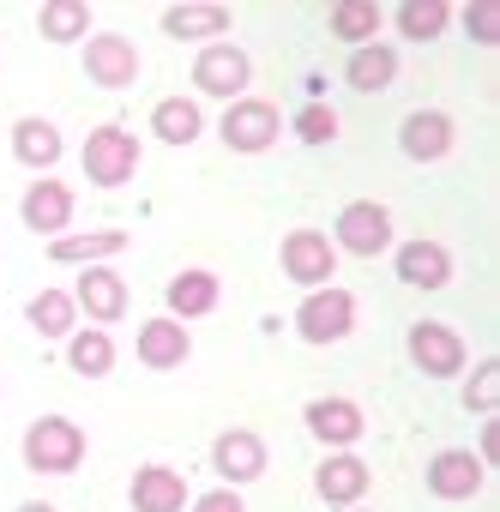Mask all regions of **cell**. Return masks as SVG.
I'll use <instances>...</instances> for the list:
<instances>
[{
    "label": "cell",
    "mask_w": 500,
    "mask_h": 512,
    "mask_svg": "<svg viewBox=\"0 0 500 512\" xmlns=\"http://www.w3.org/2000/svg\"><path fill=\"white\" fill-rule=\"evenodd\" d=\"M25 464L37 476H73L85 464V428L67 416H37L25 428Z\"/></svg>",
    "instance_id": "6da1fadb"
},
{
    "label": "cell",
    "mask_w": 500,
    "mask_h": 512,
    "mask_svg": "<svg viewBox=\"0 0 500 512\" xmlns=\"http://www.w3.org/2000/svg\"><path fill=\"white\" fill-rule=\"evenodd\" d=\"M217 133H223V145H229V151L260 157V151H272V145H278L284 115H278V103H266V97H235V103L223 109Z\"/></svg>",
    "instance_id": "7a4b0ae2"
},
{
    "label": "cell",
    "mask_w": 500,
    "mask_h": 512,
    "mask_svg": "<svg viewBox=\"0 0 500 512\" xmlns=\"http://www.w3.org/2000/svg\"><path fill=\"white\" fill-rule=\"evenodd\" d=\"M85 175L97 181V187H127L133 175H139V139L127 133V127H91V139H85Z\"/></svg>",
    "instance_id": "3957f363"
},
{
    "label": "cell",
    "mask_w": 500,
    "mask_h": 512,
    "mask_svg": "<svg viewBox=\"0 0 500 512\" xmlns=\"http://www.w3.org/2000/svg\"><path fill=\"white\" fill-rule=\"evenodd\" d=\"M356 332V296L326 284V290H308V302L296 308V338L302 344H338Z\"/></svg>",
    "instance_id": "277c9868"
},
{
    "label": "cell",
    "mask_w": 500,
    "mask_h": 512,
    "mask_svg": "<svg viewBox=\"0 0 500 512\" xmlns=\"http://www.w3.org/2000/svg\"><path fill=\"white\" fill-rule=\"evenodd\" d=\"M278 266H284L290 284H302V290H326L332 272H338V247H332V235H320V229H290L284 247H278Z\"/></svg>",
    "instance_id": "5b68a950"
},
{
    "label": "cell",
    "mask_w": 500,
    "mask_h": 512,
    "mask_svg": "<svg viewBox=\"0 0 500 512\" xmlns=\"http://www.w3.org/2000/svg\"><path fill=\"white\" fill-rule=\"evenodd\" d=\"M332 247L356 253V260H374V253L392 247V211L380 199H350L338 211V229H332Z\"/></svg>",
    "instance_id": "8992f818"
},
{
    "label": "cell",
    "mask_w": 500,
    "mask_h": 512,
    "mask_svg": "<svg viewBox=\"0 0 500 512\" xmlns=\"http://www.w3.org/2000/svg\"><path fill=\"white\" fill-rule=\"evenodd\" d=\"M404 344H410V362H416L428 380H458V374L470 368V356H464V338H458L446 320H416Z\"/></svg>",
    "instance_id": "52a82bcc"
},
{
    "label": "cell",
    "mask_w": 500,
    "mask_h": 512,
    "mask_svg": "<svg viewBox=\"0 0 500 512\" xmlns=\"http://www.w3.org/2000/svg\"><path fill=\"white\" fill-rule=\"evenodd\" d=\"M247 79H254V61H247V49H235V43H205L199 61H193V85H199L205 97L235 103V97L247 91Z\"/></svg>",
    "instance_id": "ba28073f"
},
{
    "label": "cell",
    "mask_w": 500,
    "mask_h": 512,
    "mask_svg": "<svg viewBox=\"0 0 500 512\" xmlns=\"http://www.w3.org/2000/svg\"><path fill=\"white\" fill-rule=\"evenodd\" d=\"M452 145H458V121L446 109H416L398 127V151L410 163H440V157H452Z\"/></svg>",
    "instance_id": "9c48e42d"
},
{
    "label": "cell",
    "mask_w": 500,
    "mask_h": 512,
    "mask_svg": "<svg viewBox=\"0 0 500 512\" xmlns=\"http://www.w3.org/2000/svg\"><path fill=\"white\" fill-rule=\"evenodd\" d=\"M85 73L103 91H127L139 79V49L121 31H97V37H85Z\"/></svg>",
    "instance_id": "30bf717a"
},
{
    "label": "cell",
    "mask_w": 500,
    "mask_h": 512,
    "mask_svg": "<svg viewBox=\"0 0 500 512\" xmlns=\"http://www.w3.org/2000/svg\"><path fill=\"white\" fill-rule=\"evenodd\" d=\"M266 464H272L266 440L247 434V428H229V434H217V446H211V470H217L229 488H235V482H260Z\"/></svg>",
    "instance_id": "8fae6325"
},
{
    "label": "cell",
    "mask_w": 500,
    "mask_h": 512,
    "mask_svg": "<svg viewBox=\"0 0 500 512\" xmlns=\"http://www.w3.org/2000/svg\"><path fill=\"white\" fill-rule=\"evenodd\" d=\"M73 302H79V314H85V320H97V326L109 332V326L127 314V284H121V272H109V266H85V272H79Z\"/></svg>",
    "instance_id": "7c38bea8"
},
{
    "label": "cell",
    "mask_w": 500,
    "mask_h": 512,
    "mask_svg": "<svg viewBox=\"0 0 500 512\" xmlns=\"http://www.w3.org/2000/svg\"><path fill=\"white\" fill-rule=\"evenodd\" d=\"M308 434L326 440L332 452H344V446H356L368 434V416H362L356 398H314L308 404Z\"/></svg>",
    "instance_id": "4fadbf2b"
},
{
    "label": "cell",
    "mask_w": 500,
    "mask_h": 512,
    "mask_svg": "<svg viewBox=\"0 0 500 512\" xmlns=\"http://www.w3.org/2000/svg\"><path fill=\"white\" fill-rule=\"evenodd\" d=\"M482 476H488V464H482L476 452L446 446V452H434V464H428V494H434V500H470V494L482 488Z\"/></svg>",
    "instance_id": "5bb4252c"
},
{
    "label": "cell",
    "mask_w": 500,
    "mask_h": 512,
    "mask_svg": "<svg viewBox=\"0 0 500 512\" xmlns=\"http://www.w3.org/2000/svg\"><path fill=\"white\" fill-rule=\"evenodd\" d=\"M368 482H374V476H368V464H362L356 452H332V458L314 464V494H320L326 506H338V512L356 506V500L368 494Z\"/></svg>",
    "instance_id": "9a60e30c"
},
{
    "label": "cell",
    "mask_w": 500,
    "mask_h": 512,
    "mask_svg": "<svg viewBox=\"0 0 500 512\" xmlns=\"http://www.w3.org/2000/svg\"><path fill=\"white\" fill-rule=\"evenodd\" d=\"M133 512H187V476L169 464H139L127 482Z\"/></svg>",
    "instance_id": "2e32d148"
},
{
    "label": "cell",
    "mask_w": 500,
    "mask_h": 512,
    "mask_svg": "<svg viewBox=\"0 0 500 512\" xmlns=\"http://www.w3.org/2000/svg\"><path fill=\"white\" fill-rule=\"evenodd\" d=\"M25 223L37 229V235H67V223H73V187L67 181H55V175H37L31 181V193H25Z\"/></svg>",
    "instance_id": "e0dca14e"
},
{
    "label": "cell",
    "mask_w": 500,
    "mask_h": 512,
    "mask_svg": "<svg viewBox=\"0 0 500 512\" xmlns=\"http://www.w3.org/2000/svg\"><path fill=\"white\" fill-rule=\"evenodd\" d=\"M398 278L410 284V290H446L452 284V253L440 247V241H404L398 247Z\"/></svg>",
    "instance_id": "ac0fdd59"
},
{
    "label": "cell",
    "mask_w": 500,
    "mask_h": 512,
    "mask_svg": "<svg viewBox=\"0 0 500 512\" xmlns=\"http://www.w3.org/2000/svg\"><path fill=\"white\" fill-rule=\"evenodd\" d=\"M217 272H205V266H187V272H175L169 278V320H205L211 308H217Z\"/></svg>",
    "instance_id": "d6986e66"
},
{
    "label": "cell",
    "mask_w": 500,
    "mask_h": 512,
    "mask_svg": "<svg viewBox=\"0 0 500 512\" xmlns=\"http://www.w3.org/2000/svg\"><path fill=\"white\" fill-rule=\"evenodd\" d=\"M187 350H193V338H187L181 320H145V326H139V362H145V368L169 374V368L187 362Z\"/></svg>",
    "instance_id": "ffe728a7"
},
{
    "label": "cell",
    "mask_w": 500,
    "mask_h": 512,
    "mask_svg": "<svg viewBox=\"0 0 500 512\" xmlns=\"http://www.w3.org/2000/svg\"><path fill=\"white\" fill-rule=\"evenodd\" d=\"M127 253V229H97V235H55L49 241V260L55 266H103Z\"/></svg>",
    "instance_id": "44dd1931"
},
{
    "label": "cell",
    "mask_w": 500,
    "mask_h": 512,
    "mask_svg": "<svg viewBox=\"0 0 500 512\" xmlns=\"http://www.w3.org/2000/svg\"><path fill=\"white\" fill-rule=\"evenodd\" d=\"M163 31L175 43H217L229 31V7H211V0H187V7L163 13Z\"/></svg>",
    "instance_id": "7402d4cb"
},
{
    "label": "cell",
    "mask_w": 500,
    "mask_h": 512,
    "mask_svg": "<svg viewBox=\"0 0 500 512\" xmlns=\"http://www.w3.org/2000/svg\"><path fill=\"white\" fill-rule=\"evenodd\" d=\"M13 157H19L25 169H55V163H61V127L43 121V115H25V121L13 127Z\"/></svg>",
    "instance_id": "603a6c76"
},
{
    "label": "cell",
    "mask_w": 500,
    "mask_h": 512,
    "mask_svg": "<svg viewBox=\"0 0 500 512\" xmlns=\"http://www.w3.org/2000/svg\"><path fill=\"white\" fill-rule=\"evenodd\" d=\"M25 320H31L37 338H73V332H79V326H73V320H79V302H73L67 290H37L31 308H25Z\"/></svg>",
    "instance_id": "cb8c5ba5"
},
{
    "label": "cell",
    "mask_w": 500,
    "mask_h": 512,
    "mask_svg": "<svg viewBox=\"0 0 500 512\" xmlns=\"http://www.w3.org/2000/svg\"><path fill=\"white\" fill-rule=\"evenodd\" d=\"M199 127H205V115H199L193 97H163V103L151 109V133H157L163 145H193Z\"/></svg>",
    "instance_id": "d4e9b609"
},
{
    "label": "cell",
    "mask_w": 500,
    "mask_h": 512,
    "mask_svg": "<svg viewBox=\"0 0 500 512\" xmlns=\"http://www.w3.org/2000/svg\"><path fill=\"white\" fill-rule=\"evenodd\" d=\"M344 79H350L356 91H386V85L398 79V49H392V43H368V49H356L350 67H344Z\"/></svg>",
    "instance_id": "484cf974"
},
{
    "label": "cell",
    "mask_w": 500,
    "mask_h": 512,
    "mask_svg": "<svg viewBox=\"0 0 500 512\" xmlns=\"http://www.w3.org/2000/svg\"><path fill=\"white\" fill-rule=\"evenodd\" d=\"M67 362H73V374L103 380V374L115 368V338H109L103 326H85V332H73V338H67Z\"/></svg>",
    "instance_id": "4316f807"
},
{
    "label": "cell",
    "mask_w": 500,
    "mask_h": 512,
    "mask_svg": "<svg viewBox=\"0 0 500 512\" xmlns=\"http://www.w3.org/2000/svg\"><path fill=\"white\" fill-rule=\"evenodd\" d=\"M374 31H380V7H374V0H338V7H332V37L338 43L368 49Z\"/></svg>",
    "instance_id": "83f0119b"
},
{
    "label": "cell",
    "mask_w": 500,
    "mask_h": 512,
    "mask_svg": "<svg viewBox=\"0 0 500 512\" xmlns=\"http://www.w3.org/2000/svg\"><path fill=\"white\" fill-rule=\"evenodd\" d=\"M446 25H452V7H446V0H404V7H398L404 43H434Z\"/></svg>",
    "instance_id": "f1b7e54d"
},
{
    "label": "cell",
    "mask_w": 500,
    "mask_h": 512,
    "mask_svg": "<svg viewBox=\"0 0 500 512\" xmlns=\"http://www.w3.org/2000/svg\"><path fill=\"white\" fill-rule=\"evenodd\" d=\"M37 31L49 43H79L91 31V7H85V0H49V7L37 13Z\"/></svg>",
    "instance_id": "f546056e"
},
{
    "label": "cell",
    "mask_w": 500,
    "mask_h": 512,
    "mask_svg": "<svg viewBox=\"0 0 500 512\" xmlns=\"http://www.w3.org/2000/svg\"><path fill=\"white\" fill-rule=\"evenodd\" d=\"M494 404H500V356L476 362L470 380H464V410L470 416H494Z\"/></svg>",
    "instance_id": "4dcf8cb0"
},
{
    "label": "cell",
    "mask_w": 500,
    "mask_h": 512,
    "mask_svg": "<svg viewBox=\"0 0 500 512\" xmlns=\"http://www.w3.org/2000/svg\"><path fill=\"white\" fill-rule=\"evenodd\" d=\"M296 139H302V145H332V139H338V115H332L326 103H308V109L296 115Z\"/></svg>",
    "instance_id": "1f68e13d"
},
{
    "label": "cell",
    "mask_w": 500,
    "mask_h": 512,
    "mask_svg": "<svg viewBox=\"0 0 500 512\" xmlns=\"http://www.w3.org/2000/svg\"><path fill=\"white\" fill-rule=\"evenodd\" d=\"M458 19H464V31H470L482 49H494V43H500V19H494V7H464Z\"/></svg>",
    "instance_id": "d6a6232c"
},
{
    "label": "cell",
    "mask_w": 500,
    "mask_h": 512,
    "mask_svg": "<svg viewBox=\"0 0 500 512\" xmlns=\"http://www.w3.org/2000/svg\"><path fill=\"white\" fill-rule=\"evenodd\" d=\"M193 512H247V506H241V494H235V488H211V494H199V506H193Z\"/></svg>",
    "instance_id": "836d02e7"
},
{
    "label": "cell",
    "mask_w": 500,
    "mask_h": 512,
    "mask_svg": "<svg viewBox=\"0 0 500 512\" xmlns=\"http://www.w3.org/2000/svg\"><path fill=\"white\" fill-rule=\"evenodd\" d=\"M482 464H500V422L494 416H482V452H476Z\"/></svg>",
    "instance_id": "e575fe53"
},
{
    "label": "cell",
    "mask_w": 500,
    "mask_h": 512,
    "mask_svg": "<svg viewBox=\"0 0 500 512\" xmlns=\"http://www.w3.org/2000/svg\"><path fill=\"white\" fill-rule=\"evenodd\" d=\"M19 512H55V506H49V500H25Z\"/></svg>",
    "instance_id": "d590c367"
},
{
    "label": "cell",
    "mask_w": 500,
    "mask_h": 512,
    "mask_svg": "<svg viewBox=\"0 0 500 512\" xmlns=\"http://www.w3.org/2000/svg\"><path fill=\"white\" fill-rule=\"evenodd\" d=\"M344 512H362V506H344Z\"/></svg>",
    "instance_id": "8d00e7d4"
}]
</instances>
